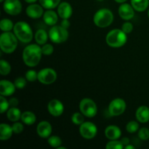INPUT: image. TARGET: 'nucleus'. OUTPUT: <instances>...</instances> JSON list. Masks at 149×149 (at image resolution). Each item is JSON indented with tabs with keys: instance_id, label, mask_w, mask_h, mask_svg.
<instances>
[{
	"instance_id": "b1692460",
	"label": "nucleus",
	"mask_w": 149,
	"mask_h": 149,
	"mask_svg": "<svg viewBox=\"0 0 149 149\" xmlns=\"http://www.w3.org/2000/svg\"><path fill=\"white\" fill-rule=\"evenodd\" d=\"M22 122L26 125H32L36 122V116L33 112L31 111H25L21 114Z\"/></svg>"
},
{
	"instance_id": "6e6552de",
	"label": "nucleus",
	"mask_w": 149,
	"mask_h": 149,
	"mask_svg": "<svg viewBox=\"0 0 149 149\" xmlns=\"http://www.w3.org/2000/svg\"><path fill=\"white\" fill-rule=\"evenodd\" d=\"M57 79V73L54 69L45 68L38 72V81L43 84H51Z\"/></svg>"
},
{
	"instance_id": "79ce46f5",
	"label": "nucleus",
	"mask_w": 149,
	"mask_h": 149,
	"mask_svg": "<svg viewBox=\"0 0 149 149\" xmlns=\"http://www.w3.org/2000/svg\"><path fill=\"white\" fill-rule=\"evenodd\" d=\"M121 142H122V144L125 146L128 145V144L130 143V140L128 139V138L125 137V138H122V139H121Z\"/></svg>"
},
{
	"instance_id": "5701e85b",
	"label": "nucleus",
	"mask_w": 149,
	"mask_h": 149,
	"mask_svg": "<svg viewBox=\"0 0 149 149\" xmlns=\"http://www.w3.org/2000/svg\"><path fill=\"white\" fill-rule=\"evenodd\" d=\"M131 5L138 12H144L149 5V0H131Z\"/></svg>"
},
{
	"instance_id": "393cba45",
	"label": "nucleus",
	"mask_w": 149,
	"mask_h": 149,
	"mask_svg": "<svg viewBox=\"0 0 149 149\" xmlns=\"http://www.w3.org/2000/svg\"><path fill=\"white\" fill-rule=\"evenodd\" d=\"M49 37L47 31L44 29H39L35 33V40L36 42L39 45H43L47 43Z\"/></svg>"
},
{
	"instance_id": "ddd939ff",
	"label": "nucleus",
	"mask_w": 149,
	"mask_h": 149,
	"mask_svg": "<svg viewBox=\"0 0 149 149\" xmlns=\"http://www.w3.org/2000/svg\"><path fill=\"white\" fill-rule=\"evenodd\" d=\"M119 15L123 20H130L135 16V10L131 4L122 3L119 7Z\"/></svg>"
},
{
	"instance_id": "1a4fd4ad",
	"label": "nucleus",
	"mask_w": 149,
	"mask_h": 149,
	"mask_svg": "<svg viewBox=\"0 0 149 149\" xmlns=\"http://www.w3.org/2000/svg\"><path fill=\"white\" fill-rule=\"evenodd\" d=\"M97 128L94 123L90 122H83L79 127V133L83 138L91 140L96 136Z\"/></svg>"
},
{
	"instance_id": "39448f33",
	"label": "nucleus",
	"mask_w": 149,
	"mask_h": 149,
	"mask_svg": "<svg viewBox=\"0 0 149 149\" xmlns=\"http://www.w3.org/2000/svg\"><path fill=\"white\" fill-rule=\"evenodd\" d=\"M93 21L97 27L106 28L113 21V14L109 9L103 8L97 10L93 17Z\"/></svg>"
},
{
	"instance_id": "f704fd0d",
	"label": "nucleus",
	"mask_w": 149,
	"mask_h": 149,
	"mask_svg": "<svg viewBox=\"0 0 149 149\" xmlns=\"http://www.w3.org/2000/svg\"><path fill=\"white\" fill-rule=\"evenodd\" d=\"M138 137L142 141L149 139V130L147 127H142L138 130Z\"/></svg>"
},
{
	"instance_id": "f257e3e1",
	"label": "nucleus",
	"mask_w": 149,
	"mask_h": 149,
	"mask_svg": "<svg viewBox=\"0 0 149 149\" xmlns=\"http://www.w3.org/2000/svg\"><path fill=\"white\" fill-rule=\"evenodd\" d=\"M42 47L39 45H29L25 47L23 52V60L24 63L29 67H35L42 59Z\"/></svg>"
},
{
	"instance_id": "473e14b6",
	"label": "nucleus",
	"mask_w": 149,
	"mask_h": 149,
	"mask_svg": "<svg viewBox=\"0 0 149 149\" xmlns=\"http://www.w3.org/2000/svg\"><path fill=\"white\" fill-rule=\"evenodd\" d=\"M5 96L1 95L0 97V113H4L7 111L10 107V103L8 100L5 98Z\"/></svg>"
},
{
	"instance_id": "c03bdc74",
	"label": "nucleus",
	"mask_w": 149,
	"mask_h": 149,
	"mask_svg": "<svg viewBox=\"0 0 149 149\" xmlns=\"http://www.w3.org/2000/svg\"><path fill=\"white\" fill-rule=\"evenodd\" d=\"M36 1H37V0H25V1H26V3H29V4H33V3L36 2Z\"/></svg>"
},
{
	"instance_id": "7c9ffc66",
	"label": "nucleus",
	"mask_w": 149,
	"mask_h": 149,
	"mask_svg": "<svg viewBox=\"0 0 149 149\" xmlns=\"http://www.w3.org/2000/svg\"><path fill=\"white\" fill-rule=\"evenodd\" d=\"M126 130L129 133H135L139 130V124L136 121H130L126 125Z\"/></svg>"
},
{
	"instance_id": "a18cd8bd",
	"label": "nucleus",
	"mask_w": 149,
	"mask_h": 149,
	"mask_svg": "<svg viewBox=\"0 0 149 149\" xmlns=\"http://www.w3.org/2000/svg\"><path fill=\"white\" fill-rule=\"evenodd\" d=\"M114 1L117 3H121V4H122V3H125L127 0H114Z\"/></svg>"
},
{
	"instance_id": "20e7f679",
	"label": "nucleus",
	"mask_w": 149,
	"mask_h": 149,
	"mask_svg": "<svg viewBox=\"0 0 149 149\" xmlns=\"http://www.w3.org/2000/svg\"><path fill=\"white\" fill-rule=\"evenodd\" d=\"M127 40V33L122 29H113L108 33L106 41L109 47L119 48L124 46Z\"/></svg>"
},
{
	"instance_id": "7ed1b4c3",
	"label": "nucleus",
	"mask_w": 149,
	"mask_h": 149,
	"mask_svg": "<svg viewBox=\"0 0 149 149\" xmlns=\"http://www.w3.org/2000/svg\"><path fill=\"white\" fill-rule=\"evenodd\" d=\"M17 47V38L14 33L5 31L0 36V48L7 54L13 53Z\"/></svg>"
},
{
	"instance_id": "a878e982",
	"label": "nucleus",
	"mask_w": 149,
	"mask_h": 149,
	"mask_svg": "<svg viewBox=\"0 0 149 149\" xmlns=\"http://www.w3.org/2000/svg\"><path fill=\"white\" fill-rule=\"evenodd\" d=\"M39 4L47 10H52L58 7L61 0H39Z\"/></svg>"
},
{
	"instance_id": "f3484780",
	"label": "nucleus",
	"mask_w": 149,
	"mask_h": 149,
	"mask_svg": "<svg viewBox=\"0 0 149 149\" xmlns=\"http://www.w3.org/2000/svg\"><path fill=\"white\" fill-rule=\"evenodd\" d=\"M58 14L62 19H68L72 15L73 10L71 4L66 1L60 3L58 6Z\"/></svg>"
},
{
	"instance_id": "09e8293b",
	"label": "nucleus",
	"mask_w": 149,
	"mask_h": 149,
	"mask_svg": "<svg viewBox=\"0 0 149 149\" xmlns=\"http://www.w3.org/2000/svg\"><path fill=\"white\" fill-rule=\"evenodd\" d=\"M97 1H103V0H97Z\"/></svg>"
},
{
	"instance_id": "9b49d317",
	"label": "nucleus",
	"mask_w": 149,
	"mask_h": 149,
	"mask_svg": "<svg viewBox=\"0 0 149 149\" xmlns=\"http://www.w3.org/2000/svg\"><path fill=\"white\" fill-rule=\"evenodd\" d=\"M3 9L10 15H17L22 11V4L20 0H4Z\"/></svg>"
},
{
	"instance_id": "f8f14e48",
	"label": "nucleus",
	"mask_w": 149,
	"mask_h": 149,
	"mask_svg": "<svg viewBox=\"0 0 149 149\" xmlns=\"http://www.w3.org/2000/svg\"><path fill=\"white\" fill-rule=\"evenodd\" d=\"M47 109L52 116L57 117L63 114L64 111V106L61 101L57 99H53L48 103Z\"/></svg>"
},
{
	"instance_id": "8fccbe9b",
	"label": "nucleus",
	"mask_w": 149,
	"mask_h": 149,
	"mask_svg": "<svg viewBox=\"0 0 149 149\" xmlns=\"http://www.w3.org/2000/svg\"><path fill=\"white\" fill-rule=\"evenodd\" d=\"M148 17H149V10H148Z\"/></svg>"
},
{
	"instance_id": "de8ad7c7",
	"label": "nucleus",
	"mask_w": 149,
	"mask_h": 149,
	"mask_svg": "<svg viewBox=\"0 0 149 149\" xmlns=\"http://www.w3.org/2000/svg\"><path fill=\"white\" fill-rule=\"evenodd\" d=\"M3 1H4V0H0V2H3Z\"/></svg>"
},
{
	"instance_id": "6ab92c4d",
	"label": "nucleus",
	"mask_w": 149,
	"mask_h": 149,
	"mask_svg": "<svg viewBox=\"0 0 149 149\" xmlns=\"http://www.w3.org/2000/svg\"><path fill=\"white\" fill-rule=\"evenodd\" d=\"M137 120L141 123H147L149 122V108L148 106H140L135 113Z\"/></svg>"
},
{
	"instance_id": "412c9836",
	"label": "nucleus",
	"mask_w": 149,
	"mask_h": 149,
	"mask_svg": "<svg viewBox=\"0 0 149 149\" xmlns=\"http://www.w3.org/2000/svg\"><path fill=\"white\" fill-rule=\"evenodd\" d=\"M13 132V127L7 124L2 123L0 125V140L7 141L12 137Z\"/></svg>"
},
{
	"instance_id": "49530a36",
	"label": "nucleus",
	"mask_w": 149,
	"mask_h": 149,
	"mask_svg": "<svg viewBox=\"0 0 149 149\" xmlns=\"http://www.w3.org/2000/svg\"><path fill=\"white\" fill-rule=\"evenodd\" d=\"M57 149H66V148H65V147H62L60 146L59 147H58V148H57Z\"/></svg>"
},
{
	"instance_id": "2eb2a0df",
	"label": "nucleus",
	"mask_w": 149,
	"mask_h": 149,
	"mask_svg": "<svg viewBox=\"0 0 149 149\" xmlns=\"http://www.w3.org/2000/svg\"><path fill=\"white\" fill-rule=\"evenodd\" d=\"M52 127L50 123L47 121H42L39 122L36 127V132L38 135L42 138H48L51 135Z\"/></svg>"
},
{
	"instance_id": "f03ea898",
	"label": "nucleus",
	"mask_w": 149,
	"mask_h": 149,
	"mask_svg": "<svg viewBox=\"0 0 149 149\" xmlns=\"http://www.w3.org/2000/svg\"><path fill=\"white\" fill-rule=\"evenodd\" d=\"M15 35L18 40L23 43H29L33 39V31L31 26L24 21H19L13 28Z\"/></svg>"
},
{
	"instance_id": "9d476101",
	"label": "nucleus",
	"mask_w": 149,
	"mask_h": 149,
	"mask_svg": "<svg viewBox=\"0 0 149 149\" xmlns=\"http://www.w3.org/2000/svg\"><path fill=\"white\" fill-rule=\"evenodd\" d=\"M127 105L122 98H116L112 100L109 106V114L111 116H118L125 111Z\"/></svg>"
},
{
	"instance_id": "dca6fc26",
	"label": "nucleus",
	"mask_w": 149,
	"mask_h": 149,
	"mask_svg": "<svg viewBox=\"0 0 149 149\" xmlns=\"http://www.w3.org/2000/svg\"><path fill=\"white\" fill-rule=\"evenodd\" d=\"M16 87L14 83L8 80H1L0 81V95L3 96H11L14 94Z\"/></svg>"
},
{
	"instance_id": "e433bc0d",
	"label": "nucleus",
	"mask_w": 149,
	"mask_h": 149,
	"mask_svg": "<svg viewBox=\"0 0 149 149\" xmlns=\"http://www.w3.org/2000/svg\"><path fill=\"white\" fill-rule=\"evenodd\" d=\"M26 79L23 78V77H18L15 80V85L16 88L17 89H23L26 87L27 81H26Z\"/></svg>"
},
{
	"instance_id": "bb28decb",
	"label": "nucleus",
	"mask_w": 149,
	"mask_h": 149,
	"mask_svg": "<svg viewBox=\"0 0 149 149\" xmlns=\"http://www.w3.org/2000/svg\"><path fill=\"white\" fill-rule=\"evenodd\" d=\"M15 25L12 22L11 20L7 18L2 19L0 22V29L2 31H10L12 29H13Z\"/></svg>"
},
{
	"instance_id": "2f4dec72",
	"label": "nucleus",
	"mask_w": 149,
	"mask_h": 149,
	"mask_svg": "<svg viewBox=\"0 0 149 149\" xmlns=\"http://www.w3.org/2000/svg\"><path fill=\"white\" fill-rule=\"evenodd\" d=\"M71 121L73 123L76 125H81L83 122H84V115L81 113V112H76V113H73L72 116H71Z\"/></svg>"
},
{
	"instance_id": "37998d69",
	"label": "nucleus",
	"mask_w": 149,
	"mask_h": 149,
	"mask_svg": "<svg viewBox=\"0 0 149 149\" xmlns=\"http://www.w3.org/2000/svg\"><path fill=\"white\" fill-rule=\"evenodd\" d=\"M125 149H135V147H134L133 146L130 145V144H128V145L125 146Z\"/></svg>"
},
{
	"instance_id": "c85d7f7f",
	"label": "nucleus",
	"mask_w": 149,
	"mask_h": 149,
	"mask_svg": "<svg viewBox=\"0 0 149 149\" xmlns=\"http://www.w3.org/2000/svg\"><path fill=\"white\" fill-rule=\"evenodd\" d=\"M47 142L51 147L57 148L62 144V140L61 139V138L59 136H57V135H50L48 138Z\"/></svg>"
},
{
	"instance_id": "a211bd4d",
	"label": "nucleus",
	"mask_w": 149,
	"mask_h": 149,
	"mask_svg": "<svg viewBox=\"0 0 149 149\" xmlns=\"http://www.w3.org/2000/svg\"><path fill=\"white\" fill-rule=\"evenodd\" d=\"M105 135L109 140H119L122 135V132L119 127L109 125L105 130Z\"/></svg>"
},
{
	"instance_id": "72a5a7b5",
	"label": "nucleus",
	"mask_w": 149,
	"mask_h": 149,
	"mask_svg": "<svg viewBox=\"0 0 149 149\" xmlns=\"http://www.w3.org/2000/svg\"><path fill=\"white\" fill-rule=\"evenodd\" d=\"M26 79L27 81L33 82L36 80H38V73L34 70H29L26 73Z\"/></svg>"
},
{
	"instance_id": "58836bf2",
	"label": "nucleus",
	"mask_w": 149,
	"mask_h": 149,
	"mask_svg": "<svg viewBox=\"0 0 149 149\" xmlns=\"http://www.w3.org/2000/svg\"><path fill=\"white\" fill-rule=\"evenodd\" d=\"M122 30L127 34L130 33L132 31V30H133V25L130 22H125V23L122 24Z\"/></svg>"
},
{
	"instance_id": "cd10ccee",
	"label": "nucleus",
	"mask_w": 149,
	"mask_h": 149,
	"mask_svg": "<svg viewBox=\"0 0 149 149\" xmlns=\"http://www.w3.org/2000/svg\"><path fill=\"white\" fill-rule=\"evenodd\" d=\"M11 71V65L4 60L0 61V74L2 76H7Z\"/></svg>"
},
{
	"instance_id": "ea45409f",
	"label": "nucleus",
	"mask_w": 149,
	"mask_h": 149,
	"mask_svg": "<svg viewBox=\"0 0 149 149\" xmlns=\"http://www.w3.org/2000/svg\"><path fill=\"white\" fill-rule=\"evenodd\" d=\"M9 103H10V106H11V107H16L18 105V100L15 98V97H12L9 100Z\"/></svg>"
},
{
	"instance_id": "c756f323",
	"label": "nucleus",
	"mask_w": 149,
	"mask_h": 149,
	"mask_svg": "<svg viewBox=\"0 0 149 149\" xmlns=\"http://www.w3.org/2000/svg\"><path fill=\"white\" fill-rule=\"evenodd\" d=\"M107 149H122L125 148V146L122 144L121 141L118 140H110L106 146Z\"/></svg>"
},
{
	"instance_id": "c9c22d12",
	"label": "nucleus",
	"mask_w": 149,
	"mask_h": 149,
	"mask_svg": "<svg viewBox=\"0 0 149 149\" xmlns=\"http://www.w3.org/2000/svg\"><path fill=\"white\" fill-rule=\"evenodd\" d=\"M54 47L50 44H45L42 47V55H50L53 53Z\"/></svg>"
},
{
	"instance_id": "0eeeda50",
	"label": "nucleus",
	"mask_w": 149,
	"mask_h": 149,
	"mask_svg": "<svg viewBox=\"0 0 149 149\" xmlns=\"http://www.w3.org/2000/svg\"><path fill=\"white\" fill-rule=\"evenodd\" d=\"M80 112L88 118H93L97 114V107L94 100L90 98H84L79 103Z\"/></svg>"
},
{
	"instance_id": "4468645a",
	"label": "nucleus",
	"mask_w": 149,
	"mask_h": 149,
	"mask_svg": "<svg viewBox=\"0 0 149 149\" xmlns=\"http://www.w3.org/2000/svg\"><path fill=\"white\" fill-rule=\"evenodd\" d=\"M44 7L41 4H31L27 7L26 10V15L28 17L32 19H38L43 16L44 15Z\"/></svg>"
},
{
	"instance_id": "a19ab883",
	"label": "nucleus",
	"mask_w": 149,
	"mask_h": 149,
	"mask_svg": "<svg viewBox=\"0 0 149 149\" xmlns=\"http://www.w3.org/2000/svg\"><path fill=\"white\" fill-rule=\"evenodd\" d=\"M70 25L71 24H70V22L68 21V19H63L62 22L61 23V26L66 29H68L70 27Z\"/></svg>"
},
{
	"instance_id": "4c0bfd02",
	"label": "nucleus",
	"mask_w": 149,
	"mask_h": 149,
	"mask_svg": "<svg viewBox=\"0 0 149 149\" xmlns=\"http://www.w3.org/2000/svg\"><path fill=\"white\" fill-rule=\"evenodd\" d=\"M13 130V132L15 134H20L24 130V127H23V125L20 122H15L12 126Z\"/></svg>"
},
{
	"instance_id": "4be33fe9",
	"label": "nucleus",
	"mask_w": 149,
	"mask_h": 149,
	"mask_svg": "<svg viewBox=\"0 0 149 149\" xmlns=\"http://www.w3.org/2000/svg\"><path fill=\"white\" fill-rule=\"evenodd\" d=\"M22 113L17 107H11L7 111V116L10 122H17L21 118Z\"/></svg>"
},
{
	"instance_id": "423d86ee",
	"label": "nucleus",
	"mask_w": 149,
	"mask_h": 149,
	"mask_svg": "<svg viewBox=\"0 0 149 149\" xmlns=\"http://www.w3.org/2000/svg\"><path fill=\"white\" fill-rule=\"evenodd\" d=\"M49 38L51 42L55 44H61L65 42L68 38V29L61 26H53L49 31Z\"/></svg>"
},
{
	"instance_id": "aec40b11",
	"label": "nucleus",
	"mask_w": 149,
	"mask_h": 149,
	"mask_svg": "<svg viewBox=\"0 0 149 149\" xmlns=\"http://www.w3.org/2000/svg\"><path fill=\"white\" fill-rule=\"evenodd\" d=\"M58 14H57L54 10H47L44 13L43 20L44 22L48 26H53L57 23L58 20Z\"/></svg>"
}]
</instances>
